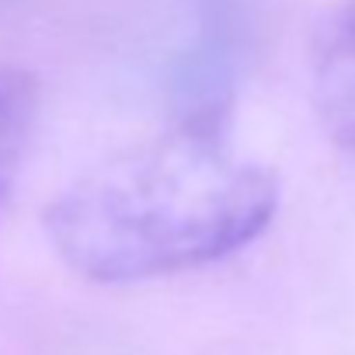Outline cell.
I'll return each mask as SVG.
<instances>
[{
    "mask_svg": "<svg viewBox=\"0 0 355 355\" xmlns=\"http://www.w3.org/2000/svg\"><path fill=\"white\" fill-rule=\"evenodd\" d=\"M39 119L35 80L15 70H0V202L18 182Z\"/></svg>",
    "mask_w": 355,
    "mask_h": 355,
    "instance_id": "cell-4",
    "label": "cell"
},
{
    "mask_svg": "<svg viewBox=\"0 0 355 355\" xmlns=\"http://www.w3.org/2000/svg\"><path fill=\"white\" fill-rule=\"evenodd\" d=\"M275 209V174L237 150L230 115H178L167 132L80 174L42 223L77 275L139 282L237 254Z\"/></svg>",
    "mask_w": 355,
    "mask_h": 355,
    "instance_id": "cell-1",
    "label": "cell"
},
{
    "mask_svg": "<svg viewBox=\"0 0 355 355\" xmlns=\"http://www.w3.org/2000/svg\"><path fill=\"white\" fill-rule=\"evenodd\" d=\"M313 105L327 136L355 150V0H341L317 32Z\"/></svg>",
    "mask_w": 355,
    "mask_h": 355,
    "instance_id": "cell-3",
    "label": "cell"
},
{
    "mask_svg": "<svg viewBox=\"0 0 355 355\" xmlns=\"http://www.w3.org/2000/svg\"><path fill=\"white\" fill-rule=\"evenodd\" d=\"M248 21V0H192L171 70L182 115H230V87L244 56Z\"/></svg>",
    "mask_w": 355,
    "mask_h": 355,
    "instance_id": "cell-2",
    "label": "cell"
}]
</instances>
